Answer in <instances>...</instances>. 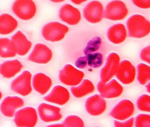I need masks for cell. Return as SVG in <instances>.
<instances>
[{
    "label": "cell",
    "mask_w": 150,
    "mask_h": 127,
    "mask_svg": "<svg viewBox=\"0 0 150 127\" xmlns=\"http://www.w3.org/2000/svg\"><path fill=\"white\" fill-rule=\"evenodd\" d=\"M127 26L130 37L143 38L150 33V22L141 15H134L130 17L127 21Z\"/></svg>",
    "instance_id": "obj_1"
},
{
    "label": "cell",
    "mask_w": 150,
    "mask_h": 127,
    "mask_svg": "<svg viewBox=\"0 0 150 127\" xmlns=\"http://www.w3.org/2000/svg\"><path fill=\"white\" fill-rule=\"evenodd\" d=\"M69 28L59 22H53L45 25L42 30V34L46 40L55 42L64 39Z\"/></svg>",
    "instance_id": "obj_2"
},
{
    "label": "cell",
    "mask_w": 150,
    "mask_h": 127,
    "mask_svg": "<svg viewBox=\"0 0 150 127\" xmlns=\"http://www.w3.org/2000/svg\"><path fill=\"white\" fill-rule=\"evenodd\" d=\"M13 12L22 20H28L33 18L37 12L35 3L30 0L15 1L12 7Z\"/></svg>",
    "instance_id": "obj_3"
},
{
    "label": "cell",
    "mask_w": 150,
    "mask_h": 127,
    "mask_svg": "<svg viewBox=\"0 0 150 127\" xmlns=\"http://www.w3.org/2000/svg\"><path fill=\"white\" fill-rule=\"evenodd\" d=\"M38 121L36 110L28 107L18 110L16 113L14 122L17 127H35Z\"/></svg>",
    "instance_id": "obj_4"
},
{
    "label": "cell",
    "mask_w": 150,
    "mask_h": 127,
    "mask_svg": "<svg viewBox=\"0 0 150 127\" xmlns=\"http://www.w3.org/2000/svg\"><path fill=\"white\" fill-rule=\"evenodd\" d=\"M84 76L82 71L77 69L71 64H67L59 72V78L63 83L74 86L81 82Z\"/></svg>",
    "instance_id": "obj_5"
},
{
    "label": "cell",
    "mask_w": 150,
    "mask_h": 127,
    "mask_svg": "<svg viewBox=\"0 0 150 127\" xmlns=\"http://www.w3.org/2000/svg\"><path fill=\"white\" fill-rule=\"evenodd\" d=\"M128 13L129 11L123 2L113 1L107 4L104 11V17L110 20H122L128 15Z\"/></svg>",
    "instance_id": "obj_6"
},
{
    "label": "cell",
    "mask_w": 150,
    "mask_h": 127,
    "mask_svg": "<svg viewBox=\"0 0 150 127\" xmlns=\"http://www.w3.org/2000/svg\"><path fill=\"white\" fill-rule=\"evenodd\" d=\"M31 78L32 75L29 71H23L21 75L13 81L11 83V90L22 96H28L32 91Z\"/></svg>",
    "instance_id": "obj_7"
},
{
    "label": "cell",
    "mask_w": 150,
    "mask_h": 127,
    "mask_svg": "<svg viewBox=\"0 0 150 127\" xmlns=\"http://www.w3.org/2000/svg\"><path fill=\"white\" fill-rule=\"evenodd\" d=\"M134 111L133 103L129 100L124 99L114 107L110 115L117 120L124 121L133 115Z\"/></svg>",
    "instance_id": "obj_8"
},
{
    "label": "cell",
    "mask_w": 150,
    "mask_h": 127,
    "mask_svg": "<svg viewBox=\"0 0 150 127\" xmlns=\"http://www.w3.org/2000/svg\"><path fill=\"white\" fill-rule=\"evenodd\" d=\"M83 15L90 23L96 24L100 22L104 17V9L101 3L98 1L90 2L84 8Z\"/></svg>",
    "instance_id": "obj_9"
},
{
    "label": "cell",
    "mask_w": 150,
    "mask_h": 127,
    "mask_svg": "<svg viewBox=\"0 0 150 127\" xmlns=\"http://www.w3.org/2000/svg\"><path fill=\"white\" fill-rule=\"evenodd\" d=\"M120 61V57L117 54L115 53L110 54L106 64L100 71V78L103 83H107L115 75Z\"/></svg>",
    "instance_id": "obj_10"
},
{
    "label": "cell",
    "mask_w": 150,
    "mask_h": 127,
    "mask_svg": "<svg viewBox=\"0 0 150 127\" xmlns=\"http://www.w3.org/2000/svg\"><path fill=\"white\" fill-rule=\"evenodd\" d=\"M97 89L100 96L106 98L119 97L123 91L122 86L115 79H112L108 83L100 81L97 84Z\"/></svg>",
    "instance_id": "obj_11"
},
{
    "label": "cell",
    "mask_w": 150,
    "mask_h": 127,
    "mask_svg": "<svg viewBox=\"0 0 150 127\" xmlns=\"http://www.w3.org/2000/svg\"><path fill=\"white\" fill-rule=\"evenodd\" d=\"M136 68L127 60L119 63L116 76L117 79L124 84H129L134 81L136 77Z\"/></svg>",
    "instance_id": "obj_12"
},
{
    "label": "cell",
    "mask_w": 150,
    "mask_h": 127,
    "mask_svg": "<svg viewBox=\"0 0 150 127\" xmlns=\"http://www.w3.org/2000/svg\"><path fill=\"white\" fill-rule=\"evenodd\" d=\"M59 108L43 103L38 107V113L41 120L46 123L57 121L61 120L62 115Z\"/></svg>",
    "instance_id": "obj_13"
},
{
    "label": "cell",
    "mask_w": 150,
    "mask_h": 127,
    "mask_svg": "<svg viewBox=\"0 0 150 127\" xmlns=\"http://www.w3.org/2000/svg\"><path fill=\"white\" fill-rule=\"evenodd\" d=\"M86 108L89 114L98 116L102 114L106 110L107 102L100 95L95 94L86 101Z\"/></svg>",
    "instance_id": "obj_14"
},
{
    "label": "cell",
    "mask_w": 150,
    "mask_h": 127,
    "mask_svg": "<svg viewBox=\"0 0 150 127\" xmlns=\"http://www.w3.org/2000/svg\"><path fill=\"white\" fill-rule=\"evenodd\" d=\"M24 106V101L17 96H8L3 100L0 106V110L5 116L13 117L16 110Z\"/></svg>",
    "instance_id": "obj_15"
},
{
    "label": "cell",
    "mask_w": 150,
    "mask_h": 127,
    "mask_svg": "<svg viewBox=\"0 0 150 127\" xmlns=\"http://www.w3.org/2000/svg\"><path fill=\"white\" fill-rule=\"evenodd\" d=\"M52 56V51L48 46L38 43L35 46L28 60L36 63L45 64L51 61Z\"/></svg>",
    "instance_id": "obj_16"
},
{
    "label": "cell",
    "mask_w": 150,
    "mask_h": 127,
    "mask_svg": "<svg viewBox=\"0 0 150 127\" xmlns=\"http://www.w3.org/2000/svg\"><path fill=\"white\" fill-rule=\"evenodd\" d=\"M60 19L71 25L77 24L81 19V14L78 9L69 4L63 5L59 11Z\"/></svg>",
    "instance_id": "obj_17"
},
{
    "label": "cell",
    "mask_w": 150,
    "mask_h": 127,
    "mask_svg": "<svg viewBox=\"0 0 150 127\" xmlns=\"http://www.w3.org/2000/svg\"><path fill=\"white\" fill-rule=\"evenodd\" d=\"M70 98L69 91L61 86H56L51 92L44 98L45 100L63 106L66 104Z\"/></svg>",
    "instance_id": "obj_18"
},
{
    "label": "cell",
    "mask_w": 150,
    "mask_h": 127,
    "mask_svg": "<svg viewBox=\"0 0 150 127\" xmlns=\"http://www.w3.org/2000/svg\"><path fill=\"white\" fill-rule=\"evenodd\" d=\"M12 43L15 49L16 54L24 56L28 54L32 46V43L21 31H17L12 37Z\"/></svg>",
    "instance_id": "obj_19"
},
{
    "label": "cell",
    "mask_w": 150,
    "mask_h": 127,
    "mask_svg": "<svg viewBox=\"0 0 150 127\" xmlns=\"http://www.w3.org/2000/svg\"><path fill=\"white\" fill-rule=\"evenodd\" d=\"M52 84L50 78L43 73H37L33 78V86L34 89L42 95L49 91Z\"/></svg>",
    "instance_id": "obj_20"
},
{
    "label": "cell",
    "mask_w": 150,
    "mask_h": 127,
    "mask_svg": "<svg viewBox=\"0 0 150 127\" xmlns=\"http://www.w3.org/2000/svg\"><path fill=\"white\" fill-rule=\"evenodd\" d=\"M23 65L17 60L5 62L0 66V74L6 78L13 77L21 70Z\"/></svg>",
    "instance_id": "obj_21"
},
{
    "label": "cell",
    "mask_w": 150,
    "mask_h": 127,
    "mask_svg": "<svg viewBox=\"0 0 150 127\" xmlns=\"http://www.w3.org/2000/svg\"><path fill=\"white\" fill-rule=\"evenodd\" d=\"M127 31L122 24H116L110 27L108 31V39L114 44H120L126 39Z\"/></svg>",
    "instance_id": "obj_22"
},
{
    "label": "cell",
    "mask_w": 150,
    "mask_h": 127,
    "mask_svg": "<svg viewBox=\"0 0 150 127\" xmlns=\"http://www.w3.org/2000/svg\"><path fill=\"white\" fill-rule=\"evenodd\" d=\"M18 25L17 20L9 14L0 15V34H10L17 28Z\"/></svg>",
    "instance_id": "obj_23"
},
{
    "label": "cell",
    "mask_w": 150,
    "mask_h": 127,
    "mask_svg": "<svg viewBox=\"0 0 150 127\" xmlns=\"http://www.w3.org/2000/svg\"><path fill=\"white\" fill-rule=\"evenodd\" d=\"M95 90L93 83L88 79H84L82 83L78 86L72 87L71 91L76 98H81L87 94L92 93Z\"/></svg>",
    "instance_id": "obj_24"
},
{
    "label": "cell",
    "mask_w": 150,
    "mask_h": 127,
    "mask_svg": "<svg viewBox=\"0 0 150 127\" xmlns=\"http://www.w3.org/2000/svg\"><path fill=\"white\" fill-rule=\"evenodd\" d=\"M16 55L15 49L11 40L8 38L0 39V57H14Z\"/></svg>",
    "instance_id": "obj_25"
},
{
    "label": "cell",
    "mask_w": 150,
    "mask_h": 127,
    "mask_svg": "<svg viewBox=\"0 0 150 127\" xmlns=\"http://www.w3.org/2000/svg\"><path fill=\"white\" fill-rule=\"evenodd\" d=\"M137 79L139 83L145 85L150 81V68L148 65L144 63H139L137 65Z\"/></svg>",
    "instance_id": "obj_26"
},
{
    "label": "cell",
    "mask_w": 150,
    "mask_h": 127,
    "mask_svg": "<svg viewBox=\"0 0 150 127\" xmlns=\"http://www.w3.org/2000/svg\"><path fill=\"white\" fill-rule=\"evenodd\" d=\"M63 124L65 127H85V124L82 119L76 115L67 116Z\"/></svg>",
    "instance_id": "obj_27"
},
{
    "label": "cell",
    "mask_w": 150,
    "mask_h": 127,
    "mask_svg": "<svg viewBox=\"0 0 150 127\" xmlns=\"http://www.w3.org/2000/svg\"><path fill=\"white\" fill-rule=\"evenodd\" d=\"M87 63L92 68H98L101 66L103 56L100 53H92L87 56Z\"/></svg>",
    "instance_id": "obj_28"
},
{
    "label": "cell",
    "mask_w": 150,
    "mask_h": 127,
    "mask_svg": "<svg viewBox=\"0 0 150 127\" xmlns=\"http://www.w3.org/2000/svg\"><path fill=\"white\" fill-rule=\"evenodd\" d=\"M137 106L140 111L150 112V96L146 94H143L140 96L137 101Z\"/></svg>",
    "instance_id": "obj_29"
},
{
    "label": "cell",
    "mask_w": 150,
    "mask_h": 127,
    "mask_svg": "<svg viewBox=\"0 0 150 127\" xmlns=\"http://www.w3.org/2000/svg\"><path fill=\"white\" fill-rule=\"evenodd\" d=\"M101 43L100 38L98 37H95L90 40L84 50V53L87 56L89 54H92L98 50Z\"/></svg>",
    "instance_id": "obj_30"
},
{
    "label": "cell",
    "mask_w": 150,
    "mask_h": 127,
    "mask_svg": "<svg viewBox=\"0 0 150 127\" xmlns=\"http://www.w3.org/2000/svg\"><path fill=\"white\" fill-rule=\"evenodd\" d=\"M136 127H150V115L140 114L136 117Z\"/></svg>",
    "instance_id": "obj_31"
},
{
    "label": "cell",
    "mask_w": 150,
    "mask_h": 127,
    "mask_svg": "<svg viewBox=\"0 0 150 127\" xmlns=\"http://www.w3.org/2000/svg\"><path fill=\"white\" fill-rule=\"evenodd\" d=\"M134 123V118L132 117L124 122L115 121H114V126L115 127H133Z\"/></svg>",
    "instance_id": "obj_32"
},
{
    "label": "cell",
    "mask_w": 150,
    "mask_h": 127,
    "mask_svg": "<svg viewBox=\"0 0 150 127\" xmlns=\"http://www.w3.org/2000/svg\"><path fill=\"white\" fill-rule=\"evenodd\" d=\"M140 58L143 61L150 63V47L148 46L143 49L140 53Z\"/></svg>",
    "instance_id": "obj_33"
},
{
    "label": "cell",
    "mask_w": 150,
    "mask_h": 127,
    "mask_svg": "<svg viewBox=\"0 0 150 127\" xmlns=\"http://www.w3.org/2000/svg\"><path fill=\"white\" fill-rule=\"evenodd\" d=\"M132 2L137 7L142 9H149L150 7V0L146 1H132Z\"/></svg>",
    "instance_id": "obj_34"
},
{
    "label": "cell",
    "mask_w": 150,
    "mask_h": 127,
    "mask_svg": "<svg viewBox=\"0 0 150 127\" xmlns=\"http://www.w3.org/2000/svg\"><path fill=\"white\" fill-rule=\"evenodd\" d=\"M87 64V56L79 57L75 62V65L80 68H84Z\"/></svg>",
    "instance_id": "obj_35"
},
{
    "label": "cell",
    "mask_w": 150,
    "mask_h": 127,
    "mask_svg": "<svg viewBox=\"0 0 150 127\" xmlns=\"http://www.w3.org/2000/svg\"><path fill=\"white\" fill-rule=\"evenodd\" d=\"M46 127H65L62 123H57V124H52Z\"/></svg>",
    "instance_id": "obj_36"
},
{
    "label": "cell",
    "mask_w": 150,
    "mask_h": 127,
    "mask_svg": "<svg viewBox=\"0 0 150 127\" xmlns=\"http://www.w3.org/2000/svg\"><path fill=\"white\" fill-rule=\"evenodd\" d=\"M73 3H74V4H80L82 3V2H84L85 1H79V0H75V1H71Z\"/></svg>",
    "instance_id": "obj_37"
},
{
    "label": "cell",
    "mask_w": 150,
    "mask_h": 127,
    "mask_svg": "<svg viewBox=\"0 0 150 127\" xmlns=\"http://www.w3.org/2000/svg\"><path fill=\"white\" fill-rule=\"evenodd\" d=\"M150 83H148V84L146 86V90H147V91L149 93H150Z\"/></svg>",
    "instance_id": "obj_38"
},
{
    "label": "cell",
    "mask_w": 150,
    "mask_h": 127,
    "mask_svg": "<svg viewBox=\"0 0 150 127\" xmlns=\"http://www.w3.org/2000/svg\"><path fill=\"white\" fill-rule=\"evenodd\" d=\"M2 98V94L1 93V91H0V100H1V99Z\"/></svg>",
    "instance_id": "obj_39"
},
{
    "label": "cell",
    "mask_w": 150,
    "mask_h": 127,
    "mask_svg": "<svg viewBox=\"0 0 150 127\" xmlns=\"http://www.w3.org/2000/svg\"><path fill=\"white\" fill-rule=\"evenodd\" d=\"M52 1L54 2H62V1Z\"/></svg>",
    "instance_id": "obj_40"
},
{
    "label": "cell",
    "mask_w": 150,
    "mask_h": 127,
    "mask_svg": "<svg viewBox=\"0 0 150 127\" xmlns=\"http://www.w3.org/2000/svg\"></svg>",
    "instance_id": "obj_41"
}]
</instances>
